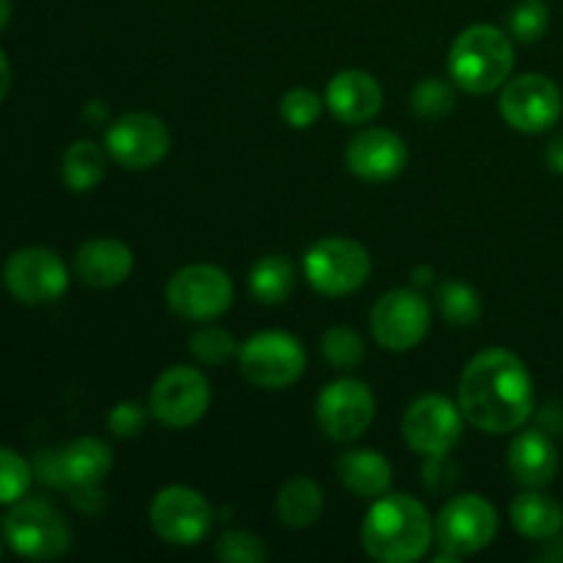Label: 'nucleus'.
I'll list each match as a JSON object with an SVG mask.
<instances>
[{
    "label": "nucleus",
    "mask_w": 563,
    "mask_h": 563,
    "mask_svg": "<svg viewBox=\"0 0 563 563\" xmlns=\"http://www.w3.org/2000/svg\"><path fill=\"white\" fill-rule=\"evenodd\" d=\"M511 526L531 542H550L561 533L563 509L542 489H526L511 504Z\"/></svg>",
    "instance_id": "5701e85b"
},
{
    "label": "nucleus",
    "mask_w": 563,
    "mask_h": 563,
    "mask_svg": "<svg viewBox=\"0 0 563 563\" xmlns=\"http://www.w3.org/2000/svg\"><path fill=\"white\" fill-rule=\"evenodd\" d=\"M377 401L372 388L361 379H335L319 394L317 399V421L319 429L335 443H352L361 438L374 421Z\"/></svg>",
    "instance_id": "4468645a"
},
{
    "label": "nucleus",
    "mask_w": 563,
    "mask_h": 563,
    "mask_svg": "<svg viewBox=\"0 0 563 563\" xmlns=\"http://www.w3.org/2000/svg\"><path fill=\"white\" fill-rule=\"evenodd\" d=\"M324 102L344 124H366L383 110V88L368 71L344 69L328 82Z\"/></svg>",
    "instance_id": "6ab92c4d"
},
{
    "label": "nucleus",
    "mask_w": 563,
    "mask_h": 563,
    "mask_svg": "<svg viewBox=\"0 0 563 563\" xmlns=\"http://www.w3.org/2000/svg\"><path fill=\"white\" fill-rule=\"evenodd\" d=\"M234 300L229 273L214 264H190L179 269L165 286V302L187 322H212L223 317Z\"/></svg>",
    "instance_id": "1a4fd4ad"
},
{
    "label": "nucleus",
    "mask_w": 563,
    "mask_h": 563,
    "mask_svg": "<svg viewBox=\"0 0 563 563\" xmlns=\"http://www.w3.org/2000/svg\"><path fill=\"white\" fill-rule=\"evenodd\" d=\"M113 471V451L99 438H77L64 449L42 451L36 456L33 473L49 487L69 489H97Z\"/></svg>",
    "instance_id": "6e6552de"
},
{
    "label": "nucleus",
    "mask_w": 563,
    "mask_h": 563,
    "mask_svg": "<svg viewBox=\"0 0 563 563\" xmlns=\"http://www.w3.org/2000/svg\"><path fill=\"white\" fill-rule=\"evenodd\" d=\"M108 154L130 170H146L163 163L170 148V132L154 113H126L104 132Z\"/></svg>",
    "instance_id": "f3484780"
},
{
    "label": "nucleus",
    "mask_w": 563,
    "mask_h": 563,
    "mask_svg": "<svg viewBox=\"0 0 563 563\" xmlns=\"http://www.w3.org/2000/svg\"><path fill=\"white\" fill-rule=\"evenodd\" d=\"M11 11H14L11 0H0V33H3L5 25L11 22Z\"/></svg>",
    "instance_id": "4c0bfd02"
},
{
    "label": "nucleus",
    "mask_w": 563,
    "mask_h": 563,
    "mask_svg": "<svg viewBox=\"0 0 563 563\" xmlns=\"http://www.w3.org/2000/svg\"><path fill=\"white\" fill-rule=\"evenodd\" d=\"M247 286H251V295L258 302H264V306H278V302L289 300V295L295 291V267L280 253H269V256L258 258L253 264Z\"/></svg>",
    "instance_id": "393cba45"
},
{
    "label": "nucleus",
    "mask_w": 563,
    "mask_h": 563,
    "mask_svg": "<svg viewBox=\"0 0 563 563\" xmlns=\"http://www.w3.org/2000/svg\"><path fill=\"white\" fill-rule=\"evenodd\" d=\"M104 168H108V154L102 146L93 141H75L64 154V181L69 190L88 192L104 179Z\"/></svg>",
    "instance_id": "a878e982"
},
{
    "label": "nucleus",
    "mask_w": 563,
    "mask_h": 563,
    "mask_svg": "<svg viewBox=\"0 0 563 563\" xmlns=\"http://www.w3.org/2000/svg\"><path fill=\"white\" fill-rule=\"evenodd\" d=\"M460 410L487 434L517 432L533 412V379L520 355L484 350L460 377Z\"/></svg>",
    "instance_id": "f257e3e1"
},
{
    "label": "nucleus",
    "mask_w": 563,
    "mask_h": 563,
    "mask_svg": "<svg viewBox=\"0 0 563 563\" xmlns=\"http://www.w3.org/2000/svg\"><path fill=\"white\" fill-rule=\"evenodd\" d=\"M361 542L374 561L412 563L432 548L434 520L412 495L385 493L363 517Z\"/></svg>",
    "instance_id": "f03ea898"
},
{
    "label": "nucleus",
    "mask_w": 563,
    "mask_h": 563,
    "mask_svg": "<svg viewBox=\"0 0 563 563\" xmlns=\"http://www.w3.org/2000/svg\"><path fill=\"white\" fill-rule=\"evenodd\" d=\"M372 273V256L350 236H324L306 253V278L319 295L344 297L361 289Z\"/></svg>",
    "instance_id": "423d86ee"
},
{
    "label": "nucleus",
    "mask_w": 563,
    "mask_h": 563,
    "mask_svg": "<svg viewBox=\"0 0 563 563\" xmlns=\"http://www.w3.org/2000/svg\"><path fill=\"white\" fill-rule=\"evenodd\" d=\"M3 286L22 306H47L69 289V269L49 247H22L5 258Z\"/></svg>",
    "instance_id": "9d476101"
},
{
    "label": "nucleus",
    "mask_w": 563,
    "mask_h": 563,
    "mask_svg": "<svg viewBox=\"0 0 563 563\" xmlns=\"http://www.w3.org/2000/svg\"><path fill=\"white\" fill-rule=\"evenodd\" d=\"M3 542L5 539H0V559H3Z\"/></svg>",
    "instance_id": "58836bf2"
},
{
    "label": "nucleus",
    "mask_w": 563,
    "mask_h": 563,
    "mask_svg": "<svg viewBox=\"0 0 563 563\" xmlns=\"http://www.w3.org/2000/svg\"><path fill=\"white\" fill-rule=\"evenodd\" d=\"M500 115L506 124L515 126L517 132H537L550 130L563 113V99L559 86L544 75H520L515 80L504 82L500 91Z\"/></svg>",
    "instance_id": "dca6fc26"
},
{
    "label": "nucleus",
    "mask_w": 563,
    "mask_h": 563,
    "mask_svg": "<svg viewBox=\"0 0 563 563\" xmlns=\"http://www.w3.org/2000/svg\"><path fill=\"white\" fill-rule=\"evenodd\" d=\"M407 445L416 454L440 460L462 438V410L440 394H427L412 401L401 421Z\"/></svg>",
    "instance_id": "2eb2a0df"
},
{
    "label": "nucleus",
    "mask_w": 563,
    "mask_h": 563,
    "mask_svg": "<svg viewBox=\"0 0 563 563\" xmlns=\"http://www.w3.org/2000/svg\"><path fill=\"white\" fill-rule=\"evenodd\" d=\"M407 143L394 130L372 126L357 132L344 152V163L350 174L363 181H390L407 168Z\"/></svg>",
    "instance_id": "a211bd4d"
},
{
    "label": "nucleus",
    "mask_w": 563,
    "mask_h": 563,
    "mask_svg": "<svg viewBox=\"0 0 563 563\" xmlns=\"http://www.w3.org/2000/svg\"><path fill=\"white\" fill-rule=\"evenodd\" d=\"M498 533V511L487 498L465 493L451 498L434 520V537L445 561H460L465 555L482 553Z\"/></svg>",
    "instance_id": "39448f33"
},
{
    "label": "nucleus",
    "mask_w": 563,
    "mask_h": 563,
    "mask_svg": "<svg viewBox=\"0 0 563 563\" xmlns=\"http://www.w3.org/2000/svg\"><path fill=\"white\" fill-rule=\"evenodd\" d=\"M511 36L520 38V42L531 44L539 42L544 36V31L550 27V11L542 0H522L509 16Z\"/></svg>",
    "instance_id": "72a5a7b5"
},
{
    "label": "nucleus",
    "mask_w": 563,
    "mask_h": 563,
    "mask_svg": "<svg viewBox=\"0 0 563 563\" xmlns=\"http://www.w3.org/2000/svg\"><path fill=\"white\" fill-rule=\"evenodd\" d=\"M212 401L209 379L192 366H174L157 377L148 394V412L168 429H187L201 421Z\"/></svg>",
    "instance_id": "f8f14e48"
},
{
    "label": "nucleus",
    "mask_w": 563,
    "mask_h": 563,
    "mask_svg": "<svg viewBox=\"0 0 563 563\" xmlns=\"http://www.w3.org/2000/svg\"><path fill=\"white\" fill-rule=\"evenodd\" d=\"M440 311L449 324H473L482 313L478 295L462 280H445L440 286Z\"/></svg>",
    "instance_id": "c756f323"
},
{
    "label": "nucleus",
    "mask_w": 563,
    "mask_h": 563,
    "mask_svg": "<svg viewBox=\"0 0 563 563\" xmlns=\"http://www.w3.org/2000/svg\"><path fill=\"white\" fill-rule=\"evenodd\" d=\"M322 97H317L313 91H308V88H291L289 93H284V99H280V115H284V121L289 126H295V130H308V126H313L319 121V115H322Z\"/></svg>",
    "instance_id": "473e14b6"
},
{
    "label": "nucleus",
    "mask_w": 563,
    "mask_h": 563,
    "mask_svg": "<svg viewBox=\"0 0 563 563\" xmlns=\"http://www.w3.org/2000/svg\"><path fill=\"white\" fill-rule=\"evenodd\" d=\"M214 555L225 563H262L267 561V544L251 531H225L214 544Z\"/></svg>",
    "instance_id": "7c9ffc66"
},
{
    "label": "nucleus",
    "mask_w": 563,
    "mask_h": 563,
    "mask_svg": "<svg viewBox=\"0 0 563 563\" xmlns=\"http://www.w3.org/2000/svg\"><path fill=\"white\" fill-rule=\"evenodd\" d=\"M372 335L383 350L407 352L416 350L429 333L432 311L429 302L412 289L385 291L372 308Z\"/></svg>",
    "instance_id": "ddd939ff"
},
{
    "label": "nucleus",
    "mask_w": 563,
    "mask_h": 563,
    "mask_svg": "<svg viewBox=\"0 0 563 563\" xmlns=\"http://www.w3.org/2000/svg\"><path fill=\"white\" fill-rule=\"evenodd\" d=\"M449 69L467 93H493L511 77L515 44L500 27L471 25L451 44Z\"/></svg>",
    "instance_id": "7ed1b4c3"
},
{
    "label": "nucleus",
    "mask_w": 563,
    "mask_h": 563,
    "mask_svg": "<svg viewBox=\"0 0 563 563\" xmlns=\"http://www.w3.org/2000/svg\"><path fill=\"white\" fill-rule=\"evenodd\" d=\"M33 467L16 451L0 445V506H11L22 500L31 489Z\"/></svg>",
    "instance_id": "cd10ccee"
},
{
    "label": "nucleus",
    "mask_w": 563,
    "mask_h": 563,
    "mask_svg": "<svg viewBox=\"0 0 563 563\" xmlns=\"http://www.w3.org/2000/svg\"><path fill=\"white\" fill-rule=\"evenodd\" d=\"M548 165L550 170H555V174H563V135L555 137V141L548 146Z\"/></svg>",
    "instance_id": "c9c22d12"
},
{
    "label": "nucleus",
    "mask_w": 563,
    "mask_h": 563,
    "mask_svg": "<svg viewBox=\"0 0 563 563\" xmlns=\"http://www.w3.org/2000/svg\"><path fill=\"white\" fill-rule=\"evenodd\" d=\"M3 539L22 559L53 561L71 548V528L47 500H16L3 517Z\"/></svg>",
    "instance_id": "20e7f679"
},
{
    "label": "nucleus",
    "mask_w": 563,
    "mask_h": 563,
    "mask_svg": "<svg viewBox=\"0 0 563 563\" xmlns=\"http://www.w3.org/2000/svg\"><path fill=\"white\" fill-rule=\"evenodd\" d=\"M335 473H339V482L357 498H379L394 484L390 462L372 449H355L341 454L335 462Z\"/></svg>",
    "instance_id": "4be33fe9"
},
{
    "label": "nucleus",
    "mask_w": 563,
    "mask_h": 563,
    "mask_svg": "<svg viewBox=\"0 0 563 563\" xmlns=\"http://www.w3.org/2000/svg\"><path fill=\"white\" fill-rule=\"evenodd\" d=\"M9 88H11V64L5 58V53L0 49V102L9 97Z\"/></svg>",
    "instance_id": "e433bc0d"
},
{
    "label": "nucleus",
    "mask_w": 563,
    "mask_h": 563,
    "mask_svg": "<svg viewBox=\"0 0 563 563\" xmlns=\"http://www.w3.org/2000/svg\"><path fill=\"white\" fill-rule=\"evenodd\" d=\"M324 495L313 478L295 476L280 487L278 500H275V511L278 520L289 528H308L322 517Z\"/></svg>",
    "instance_id": "b1692460"
},
{
    "label": "nucleus",
    "mask_w": 563,
    "mask_h": 563,
    "mask_svg": "<svg viewBox=\"0 0 563 563\" xmlns=\"http://www.w3.org/2000/svg\"><path fill=\"white\" fill-rule=\"evenodd\" d=\"M132 267H135V256H132L130 245L113 240V236L88 240L77 247L75 273L91 289H113V286L124 284Z\"/></svg>",
    "instance_id": "aec40b11"
},
{
    "label": "nucleus",
    "mask_w": 563,
    "mask_h": 563,
    "mask_svg": "<svg viewBox=\"0 0 563 563\" xmlns=\"http://www.w3.org/2000/svg\"><path fill=\"white\" fill-rule=\"evenodd\" d=\"M509 473L520 487L544 489L559 473V449L539 429L520 432L509 445Z\"/></svg>",
    "instance_id": "412c9836"
},
{
    "label": "nucleus",
    "mask_w": 563,
    "mask_h": 563,
    "mask_svg": "<svg viewBox=\"0 0 563 563\" xmlns=\"http://www.w3.org/2000/svg\"><path fill=\"white\" fill-rule=\"evenodd\" d=\"M306 350L284 330L256 333L240 346V372L251 385L264 390H280L295 385L306 372Z\"/></svg>",
    "instance_id": "0eeeda50"
},
{
    "label": "nucleus",
    "mask_w": 563,
    "mask_h": 563,
    "mask_svg": "<svg viewBox=\"0 0 563 563\" xmlns=\"http://www.w3.org/2000/svg\"><path fill=\"white\" fill-rule=\"evenodd\" d=\"M451 108H454V88L449 82L427 77L412 88V110L423 119H443Z\"/></svg>",
    "instance_id": "2f4dec72"
},
{
    "label": "nucleus",
    "mask_w": 563,
    "mask_h": 563,
    "mask_svg": "<svg viewBox=\"0 0 563 563\" xmlns=\"http://www.w3.org/2000/svg\"><path fill=\"white\" fill-rule=\"evenodd\" d=\"M152 412L141 407L137 401H119L108 416V429L115 438H137L146 427V418Z\"/></svg>",
    "instance_id": "f704fd0d"
},
{
    "label": "nucleus",
    "mask_w": 563,
    "mask_h": 563,
    "mask_svg": "<svg viewBox=\"0 0 563 563\" xmlns=\"http://www.w3.org/2000/svg\"><path fill=\"white\" fill-rule=\"evenodd\" d=\"M190 352L196 355V361L203 363V366H225L231 357L240 355V344H236V339L229 330L207 324V328L192 333Z\"/></svg>",
    "instance_id": "c85d7f7f"
},
{
    "label": "nucleus",
    "mask_w": 563,
    "mask_h": 563,
    "mask_svg": "<svg viewBox=\"0 0 563 563\" xmlns=\"http://www.w3.org/2000/svg\"><path fill=\"white\" fill-rule=\"evenodd\" d=\"M148 522L163 542L176 548H192L212 531V506L201 493L190 487H165L148 506Z\"/></svg>",
    "instance_id": "9b49d317"
},
{
    "label": "nucleus",
    "mask_w": 563,
    "mask_h": 563,
    "mask_svg": "<svg viewBox=\"0 0 563 563\" xmlns=\"http://www.w3.org/2000/svg\"><path fill=\"white\" fill-rule=\"evenodd\" d=\"M322 355L324 361L333 368H341V372H350V368H357L366 357V344H363L361 335L352 328H330L328 333L322 335Z\"/></svg>",
    "instance_id": "bb28decb"
}]
</instances>
